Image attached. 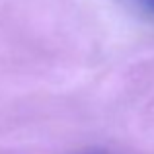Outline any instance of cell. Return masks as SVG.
Returning <instances> with one entry per match:
<instances>
[{"instance_id": "6da1fadb", "label": "cell", "mask_w": 154, "mask_h": 154, "mask_svg": "<svg viewBox=\"0 0 154 154\" xmlns=\"http://www.w3.org/2000/svg\"><path fill=\"white\" fill-rule=\"evenodd\" d=\"M150 2H152V6H154V0H150Z\"/></svg>"}]
</instances>
